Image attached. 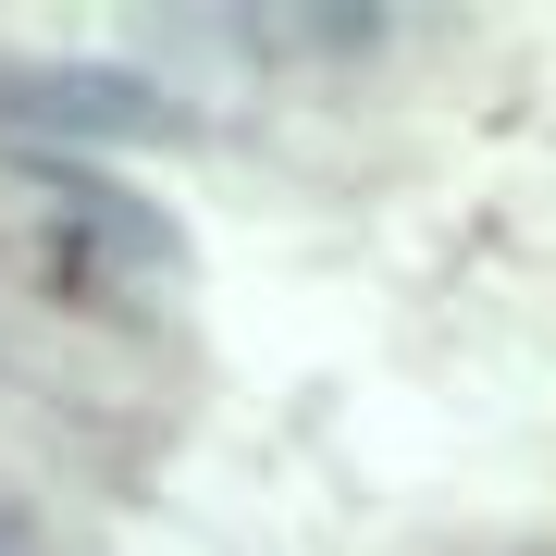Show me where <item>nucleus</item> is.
Here are the masks:
<instances>
[]
</instances>
